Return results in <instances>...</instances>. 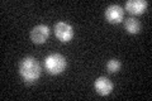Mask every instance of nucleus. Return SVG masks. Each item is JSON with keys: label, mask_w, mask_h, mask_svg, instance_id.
<instances>
[{"label": "nucleus", "mask_w": 152, "mask_h": 101, "mask_svg": "<svg viewBox=\"0 0 152 101\" xmlns=\"http://www.w3.org/2000/svg\"><path fill=\"white\" fill-rule=\"evenodd\" d=\"M107 70L109 72H112V73H114V72H118L121 70V61L117 60V58L109 60L108 63H107Z\"/></svg>", "instance_id": "obj_9"}, {"label": "nucleus", "mask_w": 152, "mask_h": 101, "mask_svg": "<svg viewBox=\"0 0 152 101\" xmlns=\"http://www.w3.org/2000/svg\"><path fill=\"white\" fill-rule=\"evenodd\" d=\"M105 18L109 23H119L124 18V9L118 4H112L105 9Z\"/></svg>", "instance_id": "obj_4"}, {"label": "nucleus", "mask_w": 152, "mask_h": 101, "mask_svg": "<svg viewBox=\"0 0 152 101\" xmlns=\"http://www.w3.org/2000/svg\"><path fill=\"white\" fill-rule=\"evenodd\" d=\"M124 28L127 29L128 33H131V34H136V33H138L140 29H141V24L136 18L131 17V18H127L124 20Z\"/></svg>", "instance_id": "obj_8"}, {"label": "nucleus", "mask_w": 152, "mask_h": 101, "mask_svg": "<svg viewBox=\"0 0 152 101\" xmlns=\"http://www.w3.org/2000/svg\"><path fill=\"white\" fill-rule=\"evenodd\" d=\"M66 58L60 53H51L45 58V67L51 75H60L66 68Z\"/></svg>", "instance_id": "obj_2"}, {"label": "nucleus", "mask_w": 152, "mask_h": 101, "mask_svg": "<svg viewBox=\"0 0 152 101\" xmlns=\"http://www.w3.org/2000/svg\"><path fill=\"white\" fill-rule=\"evenodd\" d=\"M19 75L26 82H34L41 76V66L34 57H24L19 63Z\"/></svg>", "instance_id": "obj_1"}, {"label": "nucleus", "mask_w": 152, "mask_h": 101, "mask_svg": "<svg viewBox=\"0 0 152 101\" xmlns=\"http://www.w3.org/2000/svg\"><path fill=\"white\" fill-rule=\"evenodd\" d=\"M50 36V28L46 25V24H38L31 31V38L32 41L37 43V44H41V43H45L46 39Z\"/></svg>", "instance_id": "obj_5"}, {"label": "nucleus", "mask_w": 152, "mask_h": 101, "mask_svg": "<svg viewBox=\"0 0 152 101\" xmlns=\"http://www.w3.org/2000/svg\"><path fill=\"white\" fill-rule=\"evenodd\" d=\"M55 34L61 42H70L74 37V28L66 22H58L55 24Z\"/></svg>", "instance_id": "obj_3"}, {"label": "nucleus", "mask_w": 152, "mask_h": 101, "mask_svg": "<svg viewBox=\"0 0 152 101\" xmlns=\"http://www.w3.org/2000/svg\"><path fill=\"white\" fill-rule=\"evenodd\" d=\"M94 89H95V91H96L99 95L107 96V95H109L112 92L113 84H112V81L109 80L108 77H104V76H102V77H98L96 80H95Z\"/></svg>", "instance_id": "obj_6"}, {"label": "nucleus", "mask_w": 152, "mask_h": 101, "mask_svg": "<svg viewBox=\"0 0 152 101\" xmlns=\"http://www.w3.org/2000/svg\"><path fill=\"white\" fill-rule=\"evenodd\" d=\"M147 7H148V3L146 0H128L126 3V10L133 15L142 14Z\"/></svg>", "instance_id": "obj_7"}]
</instances>
